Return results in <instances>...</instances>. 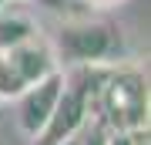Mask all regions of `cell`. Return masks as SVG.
<instances>
[{
  "mask_svg": "<svg viewBox=\"0 0 151 145\" xmlns=\"http://www.w3.org/2000/svg\"><path fill=\"white\" fill-rule=\"evenodd\" d=\"M37 34V24L27 14V7L20 0H4L0 4V51H10L17 44L30 41Z\"/></svg>",
  "mask_w": 151,
  "mask_h": 145,
  "instance_id": "4",
  "label": "cell"
},
{
  "mask_svg": "<svg viewBox=\"0 0 151 145\" xmlns=\"http://www.w3.org/2000/svg\"><path fill=\"white\" fill-rule=\"evenodd\" d=\"M54 58L67 61V64H81V68H94L111 61L114 54L121 51V34L114 31V24L108 20H91V17H81V20H67L57 27L54 34Z\"/></svg>",
  "mask_w": 151,
  "mask_h": 145,
  "instance_id": "2",
  "label": "cell"
},
{
  "mask_svg": "<svg viewBox=\"0 0 151 145\" xmlns=\"http://www.w3.org/2000/svg\"><path fill=\"white\" fill-rule=\"evenodd\" d=\"M84 4H91V7H114V4H121V0H84Z\"/></svg>",
  "mask_w": 151,
  "mask_h": 145,
  "instance_id": "6",
  "label": "cell"
},
{
  "mask_svg": "<svg viewBox=\"0 0 151 145\" xmlns=\"http://www.w3.org/2000/svg\"><path fill=\"white\" fill-rule=\"evenodd\" d=\"M101 125L121 132L148 128V81L138 68H118L101 81Z\"/></svg>",
  "mask_w": 151,
  "mask_h": 145,
  "instance_id": "1",
  "label": "cell"
},
{
  "mask_svg": "<svg viewBox=\"0 0 151 145\" xmlns=\"http://www.w3.org/2000/svg\"><path fill=\"white\" fill-rule=\"evenodd\" d=\"M64 74L54 68L50 74L37 78L34 85H27L20 95H17V122H20V128L30 135H40V128L50 122V115H54L57 108V98L64 91Z\"/></svg>",
  "mask_w": 151,
  "mask_h": 145,
  "instance_id": "3",
  "label": "cell"
},
{
  "mask_svg": "<svg viewBox=\"0 0 151 145\" xmlns=\"http://www.w3.org/2000/svg\"><path fill=\"white\" fill-rule=\"evenodd\" d=\"M77 145H104V125H101V122H94L91 128H87L81 138H77Z\"/></svg>",
  "mask_w": 151,
  "mask_h": 145,
  "instance_id": "5",
  "label": "cell"
},
{
  "mask_svg": "<svg viewBox=\"0 0 151 145\" xmlns=\"http://www.w3.org/2000/svg\"><path fill=\"white\" fill-rule=\"evenodd\" d=\"M57 145H77V135H70V138H64V142H57Z\"/></svg>",
  "mask_w": 151,
  "mask_h": 145,
  "instance_id": "7",
  "label": "cell"
},
{
  "mask_svg": "<svg viewBox=\"0 0 151 145\" xmlns=\"http://www.w3.org/2000/svg\"><path fill=\"white\" fill-rule=\"evenodd\" d=\"M0 4H4V0H0Z\"/></svg>",
  "mask_w": 151,
  "mask_h": 145,
  "instance_id": "8",
  "label": "cell"
}]
</instances>
